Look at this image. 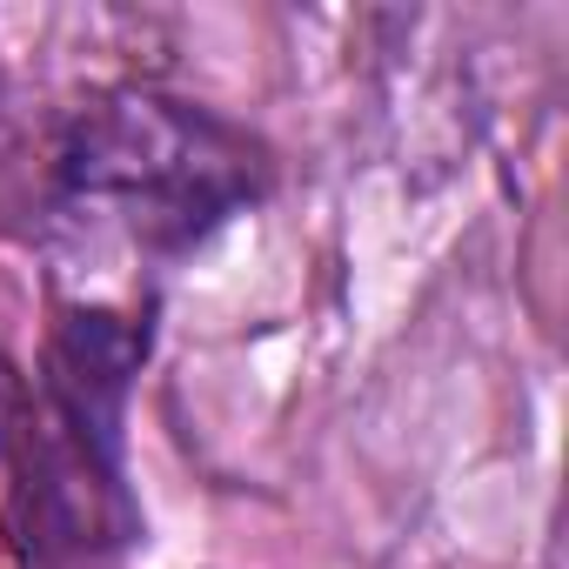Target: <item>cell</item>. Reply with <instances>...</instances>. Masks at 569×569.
I'll list each match as a JSON object with an SVG mask.
<instances>
[{
    "mask_svg": "<svg viewBox=\"0 0 569 569\" xmlns=\"http://www.w3.org/2000/svg\"><path fill=\"white\" fill-rule=\"evenodd\" d=\"M268 194V148L201 101L114 81L74 101L48 148L41 214L88 274H161Z\"/></svg>",
    "mask_w": 569,
    "mask_h": 569,
    "instance_id": "cell-1",
    "label": "cell"
}]
</instances>
